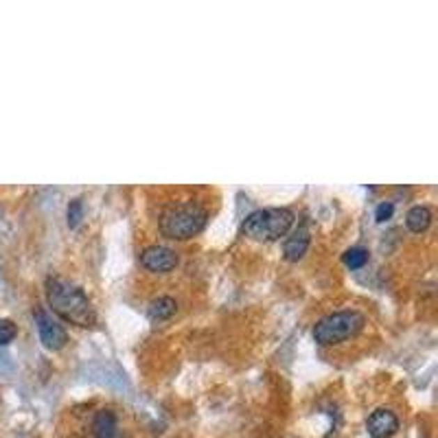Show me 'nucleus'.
<instances>
[{
  "instance_id": "1",
  "label": "nucleus",
  "mask_w": 438,
  "mask_h": 438,
  "mask_svg": "<svg viewBox=\"0 0 438 438\" xmlns=\"http://www.w3.org/2000/svg\"><path fill=\"white\" fill-rule=\"evenodd\" d=\"M47 300H49V307L59 318L70 324L93 327L97 320L93 303L88 300L86 292L79 285L70 283L68 279L51 276L47 281Z\"/></svg>"
},
{
  "instance_id": "2",
  "label": "nucleus",
  "mask_w": 438,
  "mask_h": 438,
  "mask_svg": "<svg viewBox=\"0 0 438 438\" xmlns=\"http://www.w3.org/2000/svg\"><path fill=\"white\" fill-rule=\"evenodd\" d=\"M294 219L296 215L290 208H259L246 217L241 230L254 241H276L290 233Z\"/></svg>"
},
{
  "instance_id": "3",
  "label": "nucleus",
  "mask_w": 438,
  "mask_h": 438,
  "mask_svg": "<svg viewBox=\"0 0 438 438\" xmlns=\"http://www.w3.org/2000/svg\"><path fill=\"white\" fill-rule=\"evenodd\" d=\"M366 318L355 309H344V311H336L324 315L322 320L315 322L313 327V340L329 346V344H340L344 340L353 338L355 334H359L361 327H364Z\"/></svg>"
},
{
  "instance_id": "4",
  "label": "nucleus",
  "mask_w": 438,
  "mask_h": 438,
  "mask_svg": "<svg viewBox=\"0 0 438 438\" xmlns=\"http://www.w3.org/2000/svg\"><path fill=\"white\" fill-rule=\"evenodd\" d=\"M206 210L187 204V206H178L171 208L162 215L160 219V230L167 235L169 239H191L193 235H198L204 226H206Z\"/></svg>"
},
{
  "instance_id": "5",
  "label": "nucleus",
  "mask_w": 438,
  "mask_h": 438,
  "mask_svg": "<svg viewBox=\"0 0 438 438\" xmlns=\"http://www.w3.org/2000/svg\"><path fill=\"white\" fill-rule=\"evenodd\" d=\"M36 322H38L40 340L49 351L64 349L66 342H68V334H66V329L62 324H59L57 320H53L47 311H36Z\"/></svg>"
},
{
  "instance_id": "6",
  "label": "nucleus",
  "mask_w": 438,
  "mask_h": 438,
  "mask_svg": "<svg viewBox=\"0 0 438 438\" xmlns=\"http://www.w3.org/2000/svg\"><path fill=\"white\" fill-rule=\"evenodd\" d=\"M141 263L149 272H169L178 265V254L164 246H149L141 254Z\"/></svg>"
},
{
  "instance_id": "7",
  "label": "nucleus",
  "mask_w": 438,
  "mask_h": 438,
  "mask_svg": "<svg viewBox=\"0 0 438 438\" xmlns=\"http://www.w3.org/2000/svg\"><path fill=\"white\" fill-rule=\"evenodd\" d=\"M366 430L373 438H390L399 430V419L392 410H386V407H380L375 410L368 421H366Z\"/></svg>"
},
{
  "instance_id": "8",
  "label": "nucleus",
  "mask_w": 438,
  "mask_h": 438,
  "mask_svg": "<svg viewBox=\"0 0 438 438\" xmlns=\"http://www.w3.org/2000/svg\"><path fill=\"white\" fill-rule=\"evenodd\" d=\"M309 233L307 228H298L290 239L285 241V259L287 261H298L303 259L307 248H309Z\"/></svg>"
},
{
  "instance_id": "9",
  "label": "nucleus",
  "mask_w": 438,
  "mask_h": 438,
  "mask_svg": "<svg viewBox=\"0 0 438 438\" xmlns=\"http://www.w3.org/2000/svg\"><path fill=\"white\" fill-rule=\"evenodd\" d=\"M175 309H178V303L171 296H160V298H156V300L149 303L147 315L154 322H162V320H169L171 315L175 313Z\"/></svg>"
},
{
  "instance_id": "10",
  "label": "nucleus",
  "mask_w": 438,
  "mask_h": 438,
  "mask_svg": "<svg viewBox=\"0 0 438 438\" xmlns=\"http://www.w3.org/2000/svg\"><path fill=\"white\" fill-rule=\"evenodd\" d=\"M97 438H116V414L112 410H99L93 421Z\"/></svg>"
},
{
  "instance_id": "11",
  "label": "nucleus",
  "mask_w": 438,
  "mask_h": 438,
  "mask_svg": "<svg viewBox=\"0 0 438 438\" xmlns=\"http://www.w3.org/2000/svg\"><path fill=\"white\" fill-rule=\"evenodd\" d=\"M405 224L412 233H423L432 224V210L428 206H412L405 215Z\"/></svg>"
},
{
  "instance_id": "12",
  "label": "nucleus",
  "mask_w": 438,
  "mask_h": 438,
  "mask_svg": "<svg viewBox=\"0 0 438 438\" xmlns=\"http://www.w3.org/2000/svg\"><path fill=\"white\" fill-rule=\"evenodd\" d=\"M342 261H344L346 267L359 269V267H364L368 263V250L361 248V246H353L342 254Z\"/></svg>"
},
{
  "instance_id": "13",
  "label": "nucleus",
  "mask_w": 438,
  "mask_h": 438,
  "mask_svg": "<svg viewBox=\"0 0 438 438\" xmlns=\"http://www.w3.org/2000/svg\"><path fill=\"white\" fill-rule=\"evenodd\" d=\"M81 219H84V202L79 198H75L68 204V226L70 228H77Z\"/></svg>"
},
{
  "instance_id": "14",
  "label": "nucleus",
  "mask_w": 438,
  "mask_h": 438,
  "mask_svg": "<svg viewBox=\"0 0 438 438\" xmlns=\"http://www.w3.org/2000/svg\"><path fill=\"white\" fill-rule=\"evenodd\" d=\"M16 334H18V327L13 324V320H9V318H0V346L9 344L13 338H16Z\"/></svg>"
},
{
  "instance_id": "15",
  "label": "nucleus",
  "mask_w": 438,
  "mask_h": 438,
  "mask_svg": "<svg viewBox=\"0 0 438 438\" xmlns=\"http://www.w3.org/2000/svg\"><path fill=\"white\" fill-rule=\"evenodd\" d=\"M392 210H395V206H392V202H382L380 206H377L375 210V219L377 221H386L392 217Z\"/></svg>"
}]
</instances>
